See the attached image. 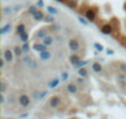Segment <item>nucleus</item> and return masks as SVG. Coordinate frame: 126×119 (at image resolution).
<instances>
[{"mask_svg":"<svg viewBox=\"0 0 126 119\" xmlns=\"http://www.w3.org/2000/svg\"><path fill=\"white\" fill-rule=\"evenodd\" d=\"M106 53H108V55H114V51L110 50V48H108V50H106Z\"/></svg>","mask_w":126,"mask_h":119,"instance_id":"ea45409f","label":"nucleus"},{"mask_svg":"<svg viewBox=\"0 0 126 119\" xmlns=\"http://www.w3.org/2000/svg\"><path fill=\"white\" fill-rule=\"evenodd\" d=\"M59 81H61V77H59V78H58V77H56V78L49 79V82H48V87H49V89L56 88V87L59 84Z\"/></svg>","mask_w":126,"mask_h":119,"instance_id":"4468645a","label":"nucleus"},{"mask_svg":"<svg viewBox=\"0 0 126 119\" xmlns=\"http://www.w3.org/2000/svg\"><path fill=\"white\" fill-rule=\"evenodd\" d=\"M57 1H59V3H63V1H66V0H57Z\"/></svg>","mask_w":126,"mask_h":119,"instance_id":"79ce46f5","label":"nucleus"},{"mask_svg":"<svg viewBox=\"0 0 126 119\" xmlns=\"http://www.w3.org/2000/svg\"><path fill=\"white\" fill-rule=\"evenodd\" d=\"M78 20H79V22H80L82 25H84V26L89 25V20H88L87 18H83V16H78Z\"/></svg>","mask_w":126,"mask_h":119,"instance_id":"a878e982","label":"nucleus"},{"mask_svg":"<svg viewBox=\"0 0 126 119\" xmlns=\"http://www.w3.org/2000/svg\"><path fill=\"white\" fill-rule=\"evenodd\" d=\"M37 10H38V6H37V5H30L27 11H29V14H30V15H33Z\"/></svg>","mask_w":126,"mask_h":119,"instance_id":"b1692460","label":"nucleus"},{"mask_svg":"<svg viewBox=\"0 0 126 119\" xmlns=\"http://www.w3.org/2000/svg\"><path fill=\"white\" fill-rule=\"evenodd\" d=\"M20 40H21L22 42H27V40H29V35H27V32L21 34V35H20Z\"/></svg>","mask_w":126,"mask_h":119,"instance_id":"c85d7f7f","label":"nucleus"},{"mask_svg":"<svg viewBox=\"0 0 126 119\" xmlns=\"http://www.w3.org/2000/svg\"><path fill=\"white\" fill-rule=\"evenodd\" d=\"M21 47H22V51H24V52H29V51H30V46H29L27 42H24V45H22Z\"/></svg>","mask_w":126,"mask_h":119,"instance_id":"7c9ffc66","label":"nucleus"},{"mask_svg":"<svg viewBox=\"0 0 126 119\" xmlns=\"http://www.w3.org/2000/svg\"><path fill=\"white\" fill-rule=\"evenodd\" d=\"M119 71L124 75H126V63H120L119 65Z\"/></svg>","mask_w":126,"mask_h":119,"instance_id":"cd10ccee","label":"nucleus"},{"mask_svg":"<svg viewBox=\"0 0 126 119\" xmlns=\"http://www.w3.org/2000/svg\"><path fill=\"white\" fill-rule=\"evenodd\" d=\"M117 82H119L121 86H125V84H126V77L124 76V73H121V75L117 76Z\"/></svg>","mask_w":126,"mask_h":119,"instance_id":"5701e85b","label":"nucleus"},{"mask_svg":"<svg viewBox=\"0 0 126 119\" xmlns=\"http://www.w3.org/2000/svg\"><path fill=\"white\" fill-rule=\"evenodd\" d=\"M43 5H45L43 4V0H37V6L38 8H43Z\"/></svg>","mask_w":126,"mask_h":119,"instance_id":"4c0bfd02","label":"nucleus"},{"mask_svg":"<svg viewBox=\"0 0 126 119\" xmlns=\"http://www.w3.org/2000/svg\"><path fill=\"white\" fill-rule=\"evenodd\" d=\"M38 53H40V60H41V61H48V60H51V57H52V53L48 50L38 52Z\"/></svg>","mask_w":126,"mask_h":119,"instance_id":"f8f14e48","label":"nucleus"},{"mask_svg":"<svg viewBox=\"0 0 126 119\" xmlns=\"http://www.w3.org/2000/svg\"><path fill=\"white\" fill-rule=\"evenodd\" d=\"M24 62H25L31 70H36V68H37V62L35 61V60H33L31 56H26V57H24Z\"/></svg>","mask_w":126,"mask_h":119,"instance_id":"20e7f679","label":"nucleus"},{"mask_svg":"<svg viewBox=\"0 0 126 119\" xmlns=\"http://www.w3.org/2000/svg\"><path fill=\"white\" fill-rule=\"evenodd\" d=\"M48 35V29L47 27H42V29H40V30H37L36 31V34H35V39H40V40H42V39H45L46 36Z\"/></svg>","mask_w":126,"mask_h":119,"instance_id":"423d86ee","label":"nucleus"},{"mask_svg":"<svg viewBox=\"0 0 126 119\" xmlns=\"http://www.w3.org/2000/svg\"><path fill=\"white\" fill-rule=\"evenodd\" d=\"M24 32H26V26H25V24H22V22H20L17 26H16V35H21V34H24Z\"/></svg>","mask_w":126,"mask_h":119,"instance_id":"f3484780","label":"nucleus"},{"mask_svg":"<svg viewBox=\"0 0 126 119\" xmlns=\"http://www.w3.org/2000/svg\"><path fill=\"white\" fill-rule=\"evenodd\" d=\"M53 41H54V39H53L52 36H49V35H47L45 39H42V42H43L47 47H48V46H51V45L53 43Z\"/></svg>","mask_w":126,"mask_h":119,"instance_id":"a211bd4d","label":"nucleus"},{"mask_svg":"<svg viewBox=\"0 0 126 119\" xmlns=\"http://www.w3.org/2000/svg\"><path fill=\"white\" fill-rule=\"evenodd\" d=\"M61 79L62 81H67L68 79V73L67 72H62L61 73Z\"/></svg>","mask_w":126,"mask_h":119,"instance_id":"2f4dec72","label":"nucleus"},{"mask_svg":"<svg viewBox=\"0 0 126 119\" xmlns=\"http://www.w3.org/2000/svg\"><path fill=\"white\" fill-rule=\"evenodd\" d=\"M77 3H78V0H69V1L67 3V6L71 8V9H76L77 8Z\"/></svg>","mask_w":126,"mask_h":119,"instance_id":"393cba45","label":"nucleus"},{"mask_svg":"<svg viewBox=\"0 0 126 119\" xmlns=\"http://www.w3.org/2000/svg\"><path fill=\"white\" fill-rule=\"evenodd\" d=\"M46 96H47V91H42L37 94V99H43Z\"/></svg>","mask_w":126,"mask_h":119,"instance_id":"c756f323","label":"nucleus"},{"mask_svg":"<svg viewBox=\"0 0 126 119\" xmlns=\"http://www.w3.org/2000/svg\"><path fill=\"white\" fill-rule=\"evenodd\" d=\"M92 70H93V72H95V73H101L103 66H101L99 62H94V63L92 65Z\"/></svg>","mask_w":126,"mask_h":119,"instance_id":"dca6fc26","label":"nucleus"},{"mask_svg":"<svg viewBox=\"0 0 126 119\" xmlns=\"http://www.w3.org/2000/svg\"><path fill=\"white\" fill-rule=\"evenodd\" d=\"M46 9H47L48 14H51V15H57V14H58V10H57L54 6H51V5H48Z\"/></svg>","mask_w":126,"mask_h":119,"instance_id":"4be33fe9","label":"nucleus"},{"mask_svg":"<svg viewBox=\"0 0 126 119\" xmlns=\"http://www.w3.org/2000/svg\"><path fill=\"white\" fill-rule=\"evenodd\" d=\"M88 63V61H80L79 63H78V66H77V68H80V67H84L85 65Z\"/></svg>","mask_w":126,"mask_h":119,"instance_id":"c9c22d12","label":"nucleus"},{"mask_svg":"<svg viewBox=\"0 0 126 119\" xmlns=\"http://www.w3.org/2000/svg\"><path fill=\"white\" fill-rule=\"evenodd\" d=\"M100 31H101V34H104V35H112L114 27H112L111 24H104V25L100 27Z\"/></svg>","mask_w":126,"mask_h":119,"instance_id":"39448f33","label":"nucleus"},{"mask_svg":"<svg viewBox=\"0 0 126 119\" xmlns=\"http://www.w3.org/2000/svg\"><path fill=\"white\" fill-rule=\"evenodd\" d=\"M17 102H19V104H20L21 107H24V108H27V107L31 104V99H30V97H29L27 94H20V97L17 98Z\"/></svg>","mask_w":126,"mask_h":119,"instance_id":"7ed1b4c3","label":"nucleus"},{"mask_svg":"<svg viewBox=\"0 0 126 119\" xmlns=\"http://www.w3.org/2000/svg\"><path fill=\"white\" fill-rule=\"evenodd\" d=\"M6 88H8V84L3 81L1 82V88H0V91H1V93H5V91H6Z\"/></svg>","mask_w":126,"mask_h":119,"instance_id":"473e14b6","label":"nucleus"},{"mask_svg":"<svg viewBox=\"0 0 126 119\" xmlns=\"http://www.w3.org/2000/svg\"><path fill=\"white\" fill-rule=\"evenodd\" d=\"M78 86L76 84V83H73V82H71V83H68L67 84V92L68 93H71V94H76V93H78Z\"/></svg>","mask_w":126,"mask_h":119,"instance_id":"9b49d317","label":"nucleus"},{"mask_svg":"<svg viewBox=\"0 0 126 119\" xmlns=\"http://www.w3.org/2000/svg\"><path fill=\"white\" fill-rule=\"evenodd\" d=\"M13 51H14V55L17 56V57H20V56L22 55V52H24V51H22V47H20V46H15Z\"/></svg>","mask_w":126,"mask_h":119,"instance_id":"aec40b11","label":"nucleus"},{"mask_svg":"<svg viewBox=\"0 0 126 119\" xmlns=\"http://www.w3.org/2000/svg\"><path fill=\"white\" fill-rule=\"evenodd\" d=\"M61 104V97L59 96H52L49 98V107L51 108H57Z\"/></svg>","mask_w":126,"mask_h":119,"instance_id":"6e6552de","label":"nucleus"},{"mask_svg":"<svg viewBox=\"0 0 126 119\" xmlns=\"http://www.w3.org/2000/svg\"><path fill=\"white\" fill-rule=\"evenodd\" d=\"M14 9H15V11H19V10L21 9V5H17V6H15Z\"/></svg>","mask_w":126,"mask_h":119,"instance_id":"a19ab883","label":"nucleus"},{"mask_svg":"<svg viewBox=\"0 0 126 119\" xmlns=\"http://www.w3.org/2000/svg\"><path fill=\"white\" fill-rule=\"evenodd\" d=\"M45 21H47V22H51V24H53L54 22V19L51 16V15H48V16H45Z\"/></svg>","mask_w":126,"mask_h":119,"instance_id":"72a5a7b5","label":"nucleus"},{"mask_svg":"<svg viewBox=\"0 0 126 119\" xmlns=\"http://www.w3.org/2000/svg\"><path fill=\"white\" fill-rule=\"evenodd\" d=\"M13 11H15L13 6H5L3 9V14L4 15H10V14H13Z\"/></svg>","mask_w":126,"mask_h":119,"instance_id":"412c9836","label":"nucleus"},{"mask_svg":"<svg viewBox=\"0 0 126 119\" xmlns=\"http://www.w3.org/2000/svg\"><path fill=\"white\" fill-rule=\"evenodd\" d=\"M4 58L6 60V62H13V60H14V51L10 50V48H6L4 51Z\"/></svg>","mask_w":126,"mask_h":119,"instance_id":"1a4fd4ad","label":"nucleus"},{"mask_svg":"<svg viewBox=\"0 0 126 119\" xmlns=\"http://www.w3.org/2000/svg\"><path fill=\"white\" fill-rule=\"evenodd\" d=\"M0 103H1V104L5 103V96H4V93H1V96H0Z\"/></svg>","mask_w":126,"mask_h":119,"instance_id":"e433bc0d","label":"nucleus"},{"mask_svg":"<svg viewBox=\"0 0 126 119\" xmlns=\"http://www.w3.org/2000/svg\"><path fill=\"white\" fill-rule=\"evenodd\" d=\"M32 16H33V20L35 21H42V20H45V14H43V11L41 9H38Z\"/></svg>","mask_w":126,"mask_h":119,"instance_id":"ddd939ff","label":"nucleus"},{"mask_svg":"<svg viewBox=\"0 0 126 119\" xmlns=\"http://www.w3.org/2000/svg\"><path fill=\"white\" fill-rule=\"evenodd\" d=\"M78 76L79 77H88V70L85 68V67H80V68H78Z\"/></svg>","mask_w":126,"mask_h":119,"instance_id":"6ab92c4d","label":"nucleus"},{"mask_svg":"<svg viewBox=\"0 0 126 119\" xmlns=\"http://www.w3.org/2000/svg\"><path fill=\"white\" fill-rule=\"evenodd\" d=\"M8 119H10V118H8Z\"/></svg>","mask_w":126,"mask_h":119,"instance_id":"37998d69","label":"nucleus"},{"mask_svg":"<svg viewBox=\"0 0 126 119\" xmlns=\"http://www.w3.org/2000/svg\"><path fill=\"white\" fill-rule=\"evenodd\" d=\"M94 48H95L96 51H99V52L104 51V46H103L101 43H98V42H95V43H94Z\"/></svg>","mask_w":126,"mask_h":119,"instance_id":"bb28decb","label":"nucleus"},{"mask_svg":"<svg viewBox=\"0 0 126 119\" xmlns=\"http://www.w3.org/2000/svg\"><path fill=\"white\" fill-rule=\"evenodd\" d=\"M5 62H6V60H5L4 57L0 60V67H1V70H4V67H5Z\"/></svg>","mask_w":126,"mask_h":119,"instance_id":"f704fd0d","label":"nucleus"},{"mask_svg":"<svg viewBox=\"0 0 126 119\" xmlns=\"http://www.w3.org/2000/svg\"><path fill=\"white\" fill-rule=\"evenodd\" d=\"M11 29H13V25H11L10 22H8L6 25H4V26L1 27V30H0V35H6L8 32H10Z\"/></svg>","mask_w":126,"mask_h":119,"instance_id":"2eb2a0df","label":"nucleus"},{"mask_svg":"<svg viewBox=\"0 0 126 119\" xmlns=\"http://www.w3.org/2000/svg\"><path fill=\"white\" fill-rule=\"evenodd\" d=\"M84 15H85V18L92 22V21H95V20H96L98 11H96V9H95V8H88V9L85 10Z\"/></svg>","mask_w":126,"mask_h":119,"instance_id":"f03ea898","label":"nucleus"},{"mask_svg":"<svg viewBox=\"0 0 126 119\" xmlns=\"http://www.w3.org/2000/svg\"><path fill=\"white\" fill-rule=\"evenodd\" d=\"M77 83H79V84H83V83H84V77H79V78L77 79Z\"/></svg>","mask_w":126,"mask_h":119,"instance_id":"58836bf2","label":"nucleus"},{"mask_svg":"<svg viewBox=\"0 0 126 119\" xmlns=\"http://www.w3.org/2000/svg\"><path fill=\"white\" fill-rule=\"evenodd\" d=\"M32 48L36 51V52H42V51H46L47 50V46L43 43V42H35L32 45Z\"/></svg>","mask_w":126,"mask_h":119,"instance_id":"9d476101","label":"nucleus"},{"mask_svg":"<svg viewBox=\"0 0 126 119\" xmlns=\"http://www.w3.org/2000/svg\"><path fill=\"white\" fill-rule=\"evenodd\" d=\"M68 47L72 52H78L80 50V43H79V40L77 37H72L69 39L68 41Z\"/></svg>","mask_w":126,"mask_h":119,"instance_id":"f257e3e1","label":"nucleus"},{"mask_svg":"<svg viewBox=\"0 0 126 119\" xmlns=\"http://www.w3.org/2000/svg\"><path fill=\"white\" fill-rule=\"evenodd\" d=\"M82 61L80 60V56L79 55H77L76 52H73V55H71L69 56V62H71V65L72 66H74V67H77L78 66V63Z\"/></svg>","mask_w":126,"mask_h":119,"instance_id":"0eeeda50","label":"nucleus"}]
</instances>
